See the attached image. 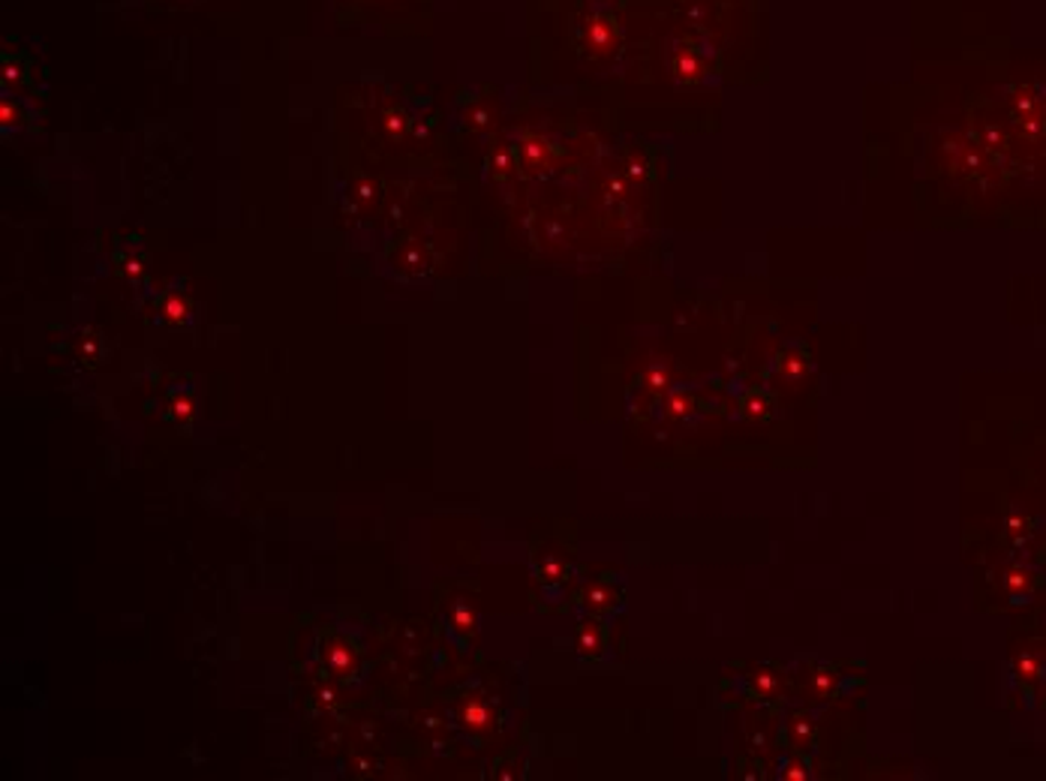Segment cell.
<instances>
[{
  "label": "cell",
  "instance_id": "1",
  "mask_svg": "<svg viewBox=\"0 0 1046 781\" xmlns=\"http://www.w3.org/2000/svg\"><path fill=\"white\" fill-rule=\"evenodd\" d=\"M719 70V54L707 43H676L671 52V73L680 85H704Z\"/></svg>",
  "mask_w": 1046,
  "mask_h": 781
},
{
  "label": "cell",
  "instance_id": "2",
  "mask_svg": "<svg viewBox=\"0 0 1046 781\" xmlns=\"http://www.w3.org/2000/svg\"><path fill=\"white\" fill-rule=\"evenodd\" d=\"M578 43L592 58H604V54L617 52V45H620L617 15L611 10H604V7H596V10L587 12L581 24H578Z\"/></svg>",
  "mask_w": 1046,
  "mask_h": 781
},
{
  "label": "cell",
  "instance_id": "3",
  "mask_svg": "<svg viewBox=\"0 0 1046 781\" xmlns=\"http://www.w3.org/2000/svg\"><path fill=\"white\" fill-rule=\"evenodd\" d=\"M515 157H518V166L527 171H545L550 166V159H553V148L548 145V138H541L539 133H524L520 142L515 145Z\"/></svg>",
  "mask_w": 1046,
  "mask_h": 781
},
{
  "label": "cell",
  "instance_id": "4",
  "mask_svg": "<svg viewBox=\"0 0 1046 781\" xmlns=\"http://www.w3.org/2000/svg\"><path fill=\"white\" fill-rule=\"evenodd\" d=\"M806 364H809V358H806V352L800 346H785L776 355V367L783 369L785 379H800L806 373Z\"/></svg>",
  "mask_w": 1046,
  "mask_h": 781
},
{
  "label": "cell",
  "instance_id": "5",
  "mask_svg": "<svg viewBox=\"0 0 1046 781\" xmlns=\"http://www.w3.org/2000/svg\"><path fill=\"white\" fill-rule=\"evenodd\" d=\"M578 646H581V653H587V655H590V653H592V655L602 653V646H604L602 632H599L596 625H590V628H583L581 637H578Z\"/></svg>",
  "mask_w": 1046,
  "mask_h": 781
},
{
  "label": "cell",
  "instance_id": "6",
  "mask_svg": "<svg viewBox=\"0 0 1046 781\" xmlns=\"http://www.w3.org/2000/svg\"><path fill=\"white\" fill-rule=\"evenodd\" d=\"M464 718L469 728H487V725H490V712H487L481 700H473V704L464 709Z\"/></svg>",
  "mask_w": 1046,
  "mask_h": 781
},
{
  "label": "cell",
  "instance_id": "7",
  "mask_svg": "<svg viewBox=\"0 0 1046 781\" xmlns=\"http://www.w3.org/2000/svg\"><path fill=\"white\" fill-rule=\"evenodd\" d=\"M773 409L770 397H764V394H755L749 400L743 403V415H749V418H767Z\"/></svg>",
  "mask_w": 1046,
  "mask_h": 781
},
{
  "label": "cell",
  "instance_id": "8",
  "mask_svg": "<svg viewBox=\"0 0 1046 781\" xmlns=\"http://www.w3.org/2000/svg\"><path fill=\"white\" fill-rule=\"evenodd\" d=\"M755 691L764 697H773L779 691V676L773 674V670H758V674H755Z\"/></svg>",
  "mask_w": 1046,
  "mask_h": 781
},
{
  "label": "cell",
  "instance_id": "9",
  "mask_svg": "<svg viewBox=\"0 0 1046 781\" xmlns=\"http://www.w3.org/2000/svg\"><path fill=\"white\" fill-rule=\"evenodd\" d=\"M812 686H815V691H818V697H827L830 691H833L836 676L830 674V670H821V674H815Z\"/></svg>",
  "mask_w": 1046,
  "mask_h": 781
},
{
  "label": "cell",
  "instance_id": "10",
  "mask_svg": "<svg viewBox=\"0 0 1046 781\" xmlns=\"http://www.w3.org/2000/svg\"><path fill=\"white\" fill-rule=\"evenodd\" d=\"M644 382L650 385V388H665V385H671V376H667V369L653 367L650 373H646Z\"/></svg>",
  "mask_w": 1046,
  "mask_h": 781
},
{
  "label": "cell",
  "instance_id": "11",
  "mask_svg": "<svg viewBox=\"0 0 1046 781\" xmlns=\"http://www.w3.org/2000/svg\"><path fill=\"white\" fill-rule=\"evenodd\" d=\"M794 737H797V742H800V746H806V742H809L815 733H812V728L806 725L804 718H800V721H794Z\"/></svg>",
  "mask_w": 1046,
  "mask_h": 781
},
{
  "label": "cell",
  "instance_id": "12",
  "mask_svg": "<svg viewBox=\"0 0 1046 781\" xmlns=\"http://www.w3.org/2000/svg\"><path fill=\"white\" fill-rule=\"evenodd\" d=\"M1016 670H1019V676H1035L1037 662L1032 658V655H1023V658H1019V665H1016Z\"/></svg>",
  "mask_w": 1046,
  "mask_h": 781
},
{
  "label": "cell",
  "instance_id": "13",
  "mask_svg": "<svg viewBox=\"0 0 1046 781\" xmlns=\"http://www.w3.org/2000/svg\"><path fill=\"white\" fill-rule=\"evenodd\" d=\"M806 767L804 763H788V770H785V779H791V781H804L806 779Z\"/></svg>",
  "mask_w": 1046,
  "mask_h": 781
}]
</instances>
